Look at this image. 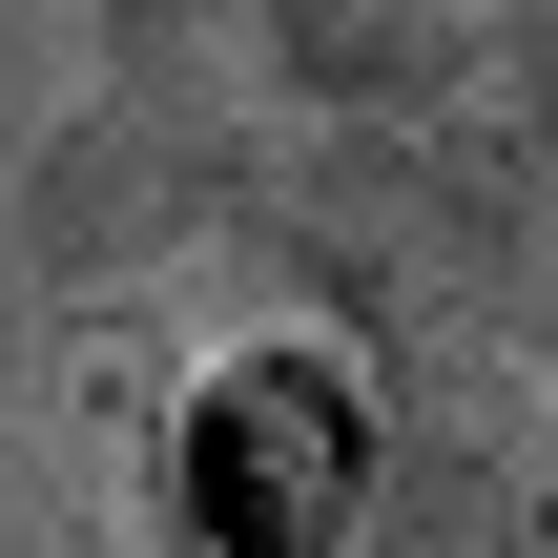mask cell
I'll return each instance as SVG.
<instances>
[{
	"label": "cell",
	"mask_w": 558,
	"mask_h": 558,
	"mask_svg": "<svg viewBox=\"0 0 558 558\" xmlns=\"http://www.w3.org/2000/svg\"><path fill=\"white\" fill-rule=\"evenodd\" d=\"M228 269L269 311H331L373 373L393 352H558V186L518 104H414V124H269L228 186Z\"/></svg>",
	"instance_id": "1"
},
{
	"label": "cell",
	"mask_w": 558,
	"mask_h": 558,
	"mask_svg": "<svg viewBox=\"0 0 558 558\" xmlns=\"http://www.w3.org/2000/svg\"><path fill=\"white\" fill-rule=\"evenodd\" d=\"M393 456V373L331 311H248L228 352H186L145 393V538L166 558H352Z\"/></svg>",
	"instance_id": "2"
},
{
	"label": "cell",
	"mask_w": 558,
	"mask_h": 558,
	"mask_svg": "<svg viewBox=\"0 0 558 558\" xmlns=\"http://www.w3.org/2000/svg\"><path fill=\"white\" fill-rule=\"evenodd\" d=\"M228 186H248V83H124V62H83V104L21 145L0 228H21V269L83 331H124L166 269L228 248Z\"/></svg>",
	"instance_id": "3"
},
{
	"label": "cell",
	"mask_w": 558,
	"mask_h": 558,
	"mask_svg": "<svg viewBox=\"0 0 558 558\" xmlns=\"http://www.w3.org/2000/svg\"><path fill=\"white\" fill-rule=\"evenodd\" d=\"M352 558H558L538 538V352H393V456Z\"/></svg>",
	"instance_id": "4"
},
{
	"label": "cell",
	"mask_w": 558,
	"mask_h": 558,
	"mask_svg": "<svg viewBox=\"0 0 558 558\" xmlns=\"http://www.w3.org/2000/svg\"><path fill=\"white\" fill-rule=\"evenodd\" d=\"M497 21L518 0H228V83L269 124H414L497 83Z\"/></svg>",
	"instance_id": "5"
},
{
	"label": "cell",
	"mask_w": 558,
	"mask_h": 558,
	"mask_svg": "<svg viewBox=\"0 0 558 558\" xmlns=\"http://www.w3.org/2000/svg\"><path fill=\"white\" fill-rule=\"evenodd\" d=\"M83 352H104V331H83V311H62V290L21 269V228H0V476L41 456V414L83 393Z\"/></svg>",
	"instance_id": "6"
},
{
	"label": "cell",
	"mask_w": 558,
	"mask_h": 558,
	"mask_svg": "<svg viewBox=\"0 0 558 558\" xmlns=\"http://www.w3.org/2000/svg\"><path fill=\"white\" fill-rule=\"evenodd\" d=\"M83 62H124V83H228V0H83Z\"/></svg>",
	"instance_id": "7"
},
{
	"label": "cell",
	"mask_w": 558,
	"mask_h": 558,
	"mask_svg": "<svg viewBox=\"0 0 558 558\" xmlns=\"http://www.w3.org/2000/svg\"><path fill=\"white\" fill-rule=\"evenodd\" d=\"M497 104H518V145H538V186H558V0L497 21Z\"/></svg>",
	"instance_id": "8"
},
{
	"label": "cell",
	"mask_w": 558,
	"mask_h": 558,
	"mask_svg": "<svg viewBox=\"0 0 558 558\" xmlns=\"http://www.w3.org/2000/svg\"><path fill=\"white\" fill-rule=\"evenodd\" d=\"M538 538H558V352H538Z\"/></svg>",
	"instance_id": "9"
}]
</instances>
